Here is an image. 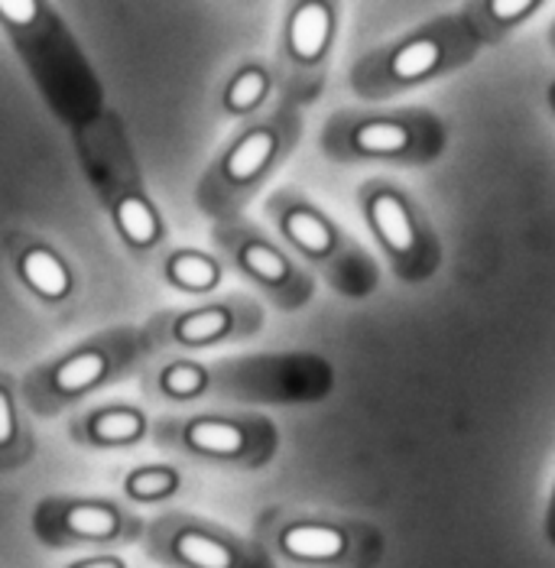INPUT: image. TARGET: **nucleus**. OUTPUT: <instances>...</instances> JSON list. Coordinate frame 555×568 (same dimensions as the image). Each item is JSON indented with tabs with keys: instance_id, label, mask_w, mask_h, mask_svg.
Masks as SVG:
<instances>
[{
	"instance_id": "nucleus-1",
	"label": "nucleus",
	"mask_w": 555,
	"mask_h": 568,
	"mask_svg": "<svg viewBox=\"0 0 555 568\" xmlns=\"http://www.w3.org/2000/svg\"><path fill=\"white\" fill-rule=\"evenodd\" d=\"M75 153L91 192L111 218L121 247L140 263H157L170 250V227L150 195L124 121L104 108L78 124Z\"/></svg>"
},
{
	"instance_id": "nucleus-2",
	"label": "nucleus",
	"mask_w": 555,
	"mask_h": 568,
	"mask_svg": "<svg viewBox=\"0 0 555 568\" xmlns=\"http://www.w3.org/2000/svg\"><path fill=\"white\" fill-rule=\"evenodd\" d=\"M0 29L62 121L78 127L104 111L91 65L49 0H0Z\"/></svg>"
},
{
	"instance_id": "nucleus-3",
	"label": "nucleus",
	"mask_w": 555,
	"mask_h": 568,
	"mask_svg": "<svg viewBox=\"0 0 555 568\" xmlns=\"http://www.w3.org/2000/svg\"><path fill=\"white\" fill-rule=\"evenodd\" d=\"M147 358L150 351H147L144 329L111 325L33 365L20 380V393L29 412L59 416L85 403L88 396L131 378Z\"/></svg>"
},
{
	"instance_id": "nucleus-4",
	"label": "nucleus",
	"mask_w": 555,
	"mask_h": 568,
	"mask_svg": "<svg viewBox=\"0 0 555 568\" xmlns=\"http://www.w3.org/2000/svg\"><path fill=\"white\" fill-rule=\"evenodd\" d=\"M289 134L293 121H286L283 114H270L257 124H247L201 173L195 186L198 211L211 224L237 218L244 201L260 189V183L289 150Z\"/></svg>"
},
{
	"instance_id": "nucleus-5",
	"label": "nucleus",
	"mask_w": 555,
	"mask_h": 568,
	"mask_svg": "<svg viewBox=\"0 0 555 568\" xmlns=\"http://www.w3.org/2000/svg\"><path fill=\"white\" fill-rule=\"evenodd\" d=\"M263 329V312L250 296H218L180 309H163L144 325L150 355H198L244 342Z\"/></svg>"
},
{
	"instance_id": "nucleus-6",
	"label": "nucleus",
	"mask_w": 555,
	"mask_h": 568,
	"mask_svg": "<svg viewBox=\"0 0 555 568\" xmlns=\"http://www.w3.org/2000/svg\"><path fill=\"white\" fill-rule=\"evenodd\" d=\"M214 250L227 267H234L244 280L260 286L283 309L299 306L309 293V283L303 270L293 263V257L240 218L214 224Z\"/></svg>"
},
{
	"instance_id": "nucleus-7",
	"label": "nucleus",
	"mask_w": 555,
	"mask_h": 568,
	"mask_svg": "<svg viewBox=\"0 0 555 568\" xmlns=\"http://www.w3.org/2000/svg\"><path fill=\"white\" fill-rule=\"evenodd\" d=\"M157 435L180 448L185 455L208 458V461H250L263 452L270 429L250 416H218V412H195V416H170L157 425Z\"/></svg>"
},
{
	"instance_id": "nucleus-8",
	"label": "nucleus",
	"mask_w": 555,
	"mask_h": 568,
	"mask_svg": "<svg viewBox=\"0 0 555 568\" xmlns=\"http://www.w3.org/2000/svg\"><path fill=\"white\" fill-rule=\"evenodd\" d=\"M0 244H3V254L10 260L16 283L36 302H42L49 309H65L78 296L82 280H78L72 260L52 240L16 227V231H7Z\"/></svg>"
},
{
	"instance_id": "nucleus-9",
	"label": "nucleus",
	"mask_w": 555,
	"mask_h": 568,
	"mask_svg": "<svg viewBox=\"0 0 555 568\" xmlns=\"http://www.w3.org/2000/svg\"><path fill=\"white\" fill-rule=\"evenodd\" d=\"M270 218L276 221V227L283 231V237L309 260L316 263H332L342 250V237L335 234V227L309 205L303 201L296 192H280L270 198L267 205Z\"/></svg>"
},
{
	"instance_id": "nucleus-10",
	"label": "nucleus",
	"mask_w": 555,
	"mask_h": 568,
	"mask_svg": "<svg viewBox=\"0 0 555 568\" xmlns=\"http://www.w3.org/2000/svg\"><path fill=\"white\" fill-rule=\"evenodd\" d=\"M127 530L124 514L104 501H59L42 507V536L46 540H85L111 543Z\"/></svg>"
},
{
	"instance_id": "nucleus-11",
	"label": "nucleus",
	"mask_w": 555,
	"mask_h": 568,
	"mask_svg": "<svg viewBox=\"0 0 555 568\" xmlns=\"http://www.w3.org/2000/svg\"><path fill=\"white\" fill-rule=\"evenodd\" d=\"M69 435L88 448H131L150 435V416L137 403L111 399L78 412L69 422Z\"/></svg>"
},
{
	"instance_id": "nucleus-12",
	"label": "nucleus",
	"mask_w": 555,
	"mask_h": 568,
	"mask_svg": "<svg viewBox=\"0 0 555 568\" xmlns=\"http://www.w3.org/2000/svg\"><path fill=\"white\" fill-rule=\"evenodd\" d=\"M332 42V3L329 0H296L286 20L283 52L296 72L316 69Z\"/></svg>"
},
{
	"instance_id": "nucleus-13",
	"label": "nucleus",
	"mask_w": 555,
	"mask_h": 568,
	"mask_svg": "<svg viewBox=\"0 0 555 568\" xmlns=\"http://www.w3.org/2000/svg\"><path fill=\"white\" fill-rule=\"evenodd\" d=\"M211 386H214V371L185 355H173L144 371L147 396L160 399V403H195V399L208 396Z\"/></svg>"
},
{
	"instance_id": "nucleus-14",
	"label": "nucleus",
	"mask_w": 555,
	"mask_h": 568,
	"mask_svg": "<svg viewBox=\"0 0 555 568\" xmlns=\"http://www.w3.org/2000/svg\"><path fill=\"white\" fill-rule=\"evenodd\" d=\"M157 276L185 296H208L221 286L224 267L221 257H211L208 250L198 247H170L157 260Z\"/></svg>"
},
{
	"instance_id": "nucleus-15",
	"label": "nucleus",
	"mask_w": 555,
	"mask_h": 568,
	"mask_svg": "<svg viewBox=\"0 0 555 568\" xmlns=\"http://www.w3.org/2000/svg\"><path fill=\"white\" fill-rule=\"evenodd\" d=\"M166 553L170 563L183 568H237L240 556L237 550L214 530L195 527V523H176L166 530Z\"/></svg>"
},
{
	"instance_id": "nucleus-16",
	"label": "nucleus",
	"mask_w": 555,
	"mask_h": 568,
	"mask_svg": "<svg viewBox=\"0 0 555 568\" xmlns=\"http://www.w3.org/2000/svg\"><path fill=\"white\" fill-rule=\"evenodd\" d=\"M29 455H33V429L26 419L20 380L0 371V471L16 468Z\"/></svg>"
},
{
	"instance_id": "nucleus-17",
	"label": "nucleus",
	"mask_w": 555,
	"mask_h": 568,
	"mask_svg": "<svg viewBox=\"0 0 555 568\" xmlns=\"http://www.w3.org/2000/svg\"><path fill=\"white\" fill-rule=\"evenodd\" d=\"M368 208L370 221L380 231L383 244L393 254L406 257L416 247V231H412V221H409V211L403 208V201L393 192H373L368 198Z\"/></svg>"
},
{
	"instance_id": "nucleus-18",
	"label": "nucleus",
	"mask_w": 555,
	"mask_h": 568,
	"mask_svg": "<svg viewBox=\"0 0 555 568\" xmlns=\"http://www.w3.org/2000/svg\"><path fill=\"white\" fill-rule=\"evenodd\" d=\"M267 91H270V72L257 62H247L227 78V85L221 91V108L231 118H247L263 104Z\"/></svg>"
},
{
	"instance_id": "nucleus-19",
	"label": "nucleus",
	"mask_w": 555,
	"mask_h": 568,
	"mask_svg": "<svg viewBox=\"0 0 555 568\" xmlns=\"http://www.w3.org/2000/svg\"><path fill=\"white\" fill-rule=\"evenodd\" d=\"M283 553L296 559H335L345 553V536L332 527H316V523H296L283 530L280 536Z\"/></svg>"
},
{
	"instance_id": "nucleus-20",
	"label": "nucleus",
	"mask_w": 555,
	"mask_h": 568,
	"mask_svg": "<svg viewBox=\"0 0 555 568\" xmlns=\"http://www.w3.org/2000/svg\"><path fill=\"white\" fill-rule=\"evenodd\" d=\"M348 147L355 153H368V157L399 153L409 147V131L393 121H368V124H358L348 131Z\"/></svg>"
},
{
	"instance_id": "nucleus-21",
	"label": "nucleus",
	"mask_w": 555,
	"mask_h": 568,
	"mask_svg": "<svg viewBox=\"0 0 555 568\" xmlns=\"http://www.w3.org/2000/svg\"><path fill=\"white\" fill-rule=\"evenodd\" d=\"M124 487L134 501H163L180 487V471L166 468V465H147V468L131 471Z\"/></svg>"
},
{
	"instance_id": "nucleus-22",
	"label": "nucleus",
	"mask_w": 555,
	"mask_h": 568,
	"mask_svg": "<svg viewBox=\"0 0 555 568\" xmlns=\"http://www.w3.org/2000/svg\"><path fill=\"white\" fill-rule=\"evenodd\" d=\"M435 62H439V46H435V39H416V42L403 46V49L393 55L390 72H393L396 78L406 82V78L425 75Z\"/></svg>"
},
{
	"instance_id": "nucleus-23",
	"label": "nucleus",
	"mask_w": 555,
	"mask_h": 568,
	"mask_svg": "<svg viewBox=\"0 0 555 568\" xmlns=\"http://www.w3.org/2000/svg\"><path fill=\"white\" fill-rule=\"evenodd\" d=\"M533 7V0H491V16L494 20H514L520 13H527Z\"/></svg>"
},
{
	"instance_id": "nucleus-24",
	"label": "nucleus",
	"mask_w": 555,
	"mask_h": 568,
	"mask_svg": "<svg viewBox=\"0 0 555 568\" xmlns=\"http://www.w3.org/2000/svg\"><path fill=\"white\" fill-rule=\"evenodd\" d=\"M72 568H124V563L114 559V556H98V559H85V563H78V566Z\"/></svg>"
}]
</instances>
